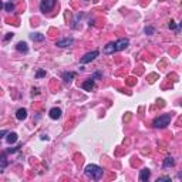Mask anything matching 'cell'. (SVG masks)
Listing matches in <instances>:
<instances>
[{
  "instance_id": "13",
  "label": "cell",
  "mask_w": 182,
  "mask_h": 182,
  "mask_svg": "<svg viewBox=\"0 0 182 182\" xmlns=\"http://www.w3.org/2000/svg\"><path fill=\"white\" fill-rule=\"evenodd\" d=\"M16 141H17V134H16V132H7L6 142H7V144H14Z\"/></svg>"
},
{
  "instance_id": "24",
  "label": "cell",
  "mask_w": 182,
  "mask_h": 182,
  "mask_svg": "<svg viewBox=\"0 0 182 182\" xmlns=\"http://www.w3.org/2000/svg\"><path fill=\"white\" fill-rule=\"evenodd\" d=\"M41 140H46V141H47V140H48V137H47L46 134H43V135H41Z\"/></svg>"
},
{
  "instance_id": "18",
  "label": "cell",
  "mask_w": 182,
  "mask_h": 182,
  "mask_svg": "<svg viewBox=\"0 0 182 182\" xmlns=\"http://www.w3.org/2000/svg\"><path fill=\"white\" fill-rule=\"evenodd\" d=\"M144 31H145V34H154V31H155V30H154V27L149 26V27H145Z\"/></svg>"
},
{
  "instance_id": "3",
  "label": "cell",
  "mask_w": 182,
  "mask_h": 182,
  "mask_svg": "<svg viewBox=\"0 0 182 182\" xmlns=\"http://www.w3.org/2000/svg\"><path fill=\"white\" fill-rule=\"evenodd\" d=\"M54 6H56V0H41L40 10L43 11V13H47V11H50Z\"/></svg>"
},
{
  "instance_id": "1",
  "label": "cell",
  "mask_w": 182,
  "mask_h": 182,
  "mask_svg": "<svg viewBox=\"0 0 182 182\" xmlns=\"http://www.w3.org/2000/svg\"><path fill=\"white\" fill-rule=\"evenodd\" d=\"M86 175L88 176V178L94 179V181H98V179L103 178V175H104V171H103V168L98 167V165H95V164H90V165H87L86 167Z\"/></svg>"
},
{
  "instance_id": "8",
  "label": "cell",
  "mask_w": 182,
  "mask_h": 182,
  "mask_svg": "<svg viewBox=\"0 0 182 182\" xmlns=\"http://www.w3.org/2000/svg\"><path fill=\"white\" fill-rule=\"evenodd\" d=\"M16 118L19 119V121L26 119L27 118V110H26V108H19V110L16 111Z\"/></svg>"
},
{
  "instance_id": "6",
  "label": "cell",
  "mask_w": 182,
  "mask_h": 182,
  "mask_svg": "<svg viewBox=\"0 0 182 182\" xmlns=\"http://www.w3.org/2000/svg\"><path fill=\"white\" fill-rule=\"evenodd\" d=\"M128 44H130L128 38H119V40L115 41V48H117V51H121V50H125Z\"/></svg>"
},
{
  "instance_id": "21",
  "label": "cell",
  "mask_w": 182,
  "mask_h": 182,
  "mask_svg": "<svg viewBox=\"0 0 182 182\" xmlns=\"http://www.w3.org/2000/svg\"><path fill=\"white\" fill-rule=\"evenodd\" d=\"M162 181H171V176H161L156 179V182H162Z\"/></svg>"
},
{
  "instance_id": "17",
  "label": "cell",
  "mask_w": 182,
  "mask_h": 182,
  "mask_svg": "<svg viewBox=\"0 0 182 182\" xmlns=\"http://www.w3.org/2000/svg\"><path fill=\"white\" fill-rule=\"evenodd\" d=\"M4 9H6V11H13L14 10V4L11 3V2H7V3L4 4Z\"/></svg>"
},
{
  "instance_id": "20",
  "label": "cell",
  "mask_w": 182,
  "mask_h": 182,
  "mask_svg": "<svg viewBox=\"0 0 182 182\" xmlns=\"http://www.w3.org/2000/svg\"><path fill=\"white\" fill-rule=\"evenodd\" d=\"M44 75H46V71H44V70H38V71H37V74H36V77H37V78H41V77H44Z\"/></svg>"
},
{
  "instance_id": "22",
  "label": "cell",
  "mask_w": 182,
  "mask_h": 182,
  "mask_svg": "<svg viewBox=\"0 0 182 182\" xmlns=\"http://www.w3.org/2000/svg\"><path fill=\"white\" fill-rule=\"evenodd\" d=\"M10 38H13V33H7V34H6V37H4V41H9Z\"/></svg>"
},
{
  "instance_id": "5",
  "label": "cell",
  "mask_w": 182,
  "mask_h": 182,
  "mask_svg": "<svg viewBox=\"0 0 182 182\" xmlns=\"http://www.w3.org/2000/svg\"><path fill=\"white\" fill-rule=\"evenodd\" d=\"M73 43H74L73 37H66V38H61V40H57L56 46L60 48H66V47H70Z\"/></svg>"
},
{
  "instance_id": "9",
  "label": "cell",
  "mask_w": 182,
  "mask_h": 182,
  "mask_svg": "<svg viewBox=\"0 0 182 182\" xmlns=\"http://www.w3.org/2000/svg\"><path fill=\"white\" fill-rule=\"evenodd\" d=\"M149 176H151V172H149V169H147V168H144V169L140 172V181H142V182H147L149 179Z\"/></svg>"
},
{
  "instance_id": "25",
  "label": "cell",
  "mask_w": 182,
  "mask_h": 182,
  "mask_svg": "<svg viewBox=\"0 0 182 182\" xmlns=\"http://www.w3.org/2000/svg\"><path fill=\"white\" fill-rule=\"evenodd\" d=\"M2 9H3V2L0 0V10H2Z\"/></svg>"
},
{
  "instance_id": "4",
  "label": "cell",
  "mask_w": 182,
  "mask_h": 182,
  "mask_svg": "<svg viewBox=\"0 0 182 182\" xmlns=\"http://www.w3.org/2000/svg\"><path fill=\"white\" fill-rule=\"evenodd\" d=\"M98 54H100V53H98V50H94V51H90V53H87L86 56H84V57H83V59H81V64L91 63V61H93V60L95 59V57H98Z\"/></svg>"
},
{
  "instance_id": "12",
  "label": "cell",
  "mask_w": 182,
  "mask_h": 182,
  "mask_svg": "<svg viewBox=\"0 0 182 182\" xmlns=\"http://www.w3.org/2000/svg\"><path fill=\"white\" fill-rule=\"evenodd\" d=\"M83 88L86 90V91H91V90L94 88V80H91V78H90V80H87V81H84L83 83Z\"/></svg>"
},
{
  "instance_id": "16",
  "label": "cell",
  "mask_w": 182,
  "mask_h": 182,
  "mask_svg": "<svg viewBox=\"0 0 182 182\" xmlns=\"http://www.w3.org/2000/svg\"><path fill=\"white\" fill-rule=\"evenodd\" d=\"M75 73H63V80L66 83H71L73 81V78H74Z\"/></svg>"
},
{
  "instance_id": "14",
  "label": "cell",
  "mask_w": 182,
  "mask_h": 182,
  "mask_svg": "<svg viewBox=\"0 0 182 182\" xmlns=\"http://www.w3.org/2000/svg\"><path fill=\"white\" fill-rule=\"evenodd\" d=\"M174 164H175L174 158H172V156H167L165 161H164V164H162V167L164 168H169V167H174Z\"/></svg>"
},
{
  "instance_id": "7",
  "label": "cell",
  "mask_w": 182,
  "mask_h": 182,
  "mask_svg": "<svg viewBox=\"0 0 182 182\" xmlns=\"http://www.w3.org/2000/svg\"><path fill=\"white\" fill-rule=\"evenodd\" d=\"M48 115H50V118H51V119H59L60 117H61V110H60V108H57V107H54V108H51V110H50Z\"/></svg>"
},
{
  "instance_id": "10",
  "label": "cell",
  "mask_w": 182,
  "mask_h": 182,
  "mask_svg": "<svg viewBox=\"0 0 182 182\" xmlns=\"http://www.w3.org/2000/svg\"><path fill=\"white\" fill-rule=\"evenodd\" d=\"M16 50L20 53H24L26 54L27 51H29V47H27V43H24V41H19L17 44H16Z\"/></svg>"
},
{
  "instance_id": "11",
  "label": "cell",
  "mask_w": 182,
  "mask_h": 182,
  "mask_svg": "<svg viewBox=\"0 0 182 182\" xmlns=\"http://www.w3.org/2000/svg\"><path fill=\"white\" fill-rule=\"evenodd\" d=\"M115 51H117V48H115V43H108V44L104 47V53H105V54H114Z\"/></svg>"
},
{
  "instance_id": "19",
  "label": "cell",
  "mask_w": 182,
  "mask_h": 182,
  "mask_svg": "<svg viewBox=\"0 0 182 182\" xmlns=\"http://www.w3.org/2000/svg\"><path fill=\"white\" fill-rule=\"evenodd\" d=\"M168 27H169V29L171 30H178V27H176V24H175V22H169V24H168Z\"/></svg>"
},
{
  "instance_id": "15",
  "label": "cell",
  "mask_w": 182,
  "mask_h": 182,
  "mask_svg": "<svg viewBox=\"0 0 182 182\" xmlns=\"http://www.w3.org/2000/svg\"><path fill=\"white\" fill-rule=\"evenodd\" d=\"M30 38H31L33 41H43V40H44V34L33 33V34H30Z\"/></svg>"
},
{
  "instance_id": "2",
  "label": "cell",
  "mask_w": 182,
  "mask_h": 182,
  "mask_svg": "<svg viewBox=\"0 0 182 182\" xmlns=\"http://www.w3.org/2000/svg\"><path fill=\"white\" fill-rule=\"evenodd\" d=\"M171 119H172V115L171 114H162V115L156 117V118L154 119L152 125L155 127V128H161V130H162V128H167V127L169 125Z\"/></svg>"
},
{
  "instance_id": "23",
  "label": "cell",
  "mask_w": 182,
  "mask_h": 182,
  "mask_svg": "<svg viewBox=\"0 0 182 182\" xmlns=\"http://www.w3.org/2000/svg\"><path fill=\"white\" fill-rule=\"evenodd\" d=\"M7 132H9V131H6V130L0 131V138H2V137H4V135H7Z\"/></svg>"
}]
</instances>
